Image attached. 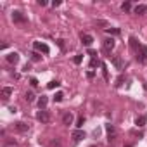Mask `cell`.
<instances>
[{
  "label": "cell",
  "mask_w": 147,
  "mask_h": 147,
  "mask_svg": "<svg viewBox=\"0 0 147 147\" xmlns=\"http://www.w3.org/2000/svg\"><path fill=\"white\" fill-rule=\"evenodd\" d=\"M33 49H35V52H38V54H49V52H50V47H49L47 44H44V42H35V44H33Z\"/></svg>",
  "instance_id": "1"
},
{
  "label": "cell",
  "mask_w": 147,
  "mask_h": 147,
  "mask_svg": "<svg viewBox=\"0 0 147 147\" xmlns=\"http://www.w3.org/2000/svg\"><path fill=\"white\" fill-rule=\"evenodd\" d=\"M135 54H137V61L140 64H147V47L145 45H140L138 52H135Z\"/></svg>",
  "instance_id": "2"
},
{
  "label": "cell",
  "mask_w": 147,
  "mask_h": 147,
  "mask_svg": "<svg viewBox=\"0 0 147 147\" xmlns=\"http://www.w3.org/2000/svg\"><path fill=\"white\" fill-rule=\"evenodd\" d=\"M36 119H38V121H42V123H49V121L52 119V116H50V113H49V111L40 109V111L36 113Z\"/></svg>",
  "instance_id": "3"
},
{
  "label": "cell",
  "mask_w": 147,
  "mask_h": 147,
  "mask_svg": "<svg viewBox=\"0 0 147 147\" xmlns=\"http://www.w3.org/2000/svg\"><path fill=\"white\" fill-rule=\"evenodd\" d=\"M12 21H14V23H17V24H24L26 23V17H24V14L21 12V11H14L12 12Z\"/></svg>",
  "instance_id": "4"
},
{
  "label": "cell",
  "mask_w": 147,
  "mask_h": 147,
  "mask_svg": "<svg viewBox=\"0 0 147 147\" xmlns=\"http://www.w3.org/2000/svg\"><path fill=\"white\" fill-rule=\"evenodd\" d=\"M114 38H106V40H104L102 42V47H104V52H106V54H109L113 49H114Z\"/></svg>",
  "instance_id": "5"
},
{
  "label": "cell",
  "mask_w": 147,
  "mask_h": 147,
  "mask_svg": "<svg viewBox=\"0 0 147 147\" xmlns=\"http://www.w3.org/2000/svg\"><path fill=\"white\" fill-rule=\"evenodd\" d=\"M14 130L19 133H26L30 130V125H26L24 121H17V123H14Z\"/></svg>",
  "instance_id": "6"
},
{
  "label": "cell",
  "mask_w": 147,
  "mask_h": 147,
  "mask_svg": "<svg viewBox=\"0 0 147 147\" xmlns=\"http://www.w3.org/2000/svg\"><path fill=\"white\" fill-rule=\"evenodd\" d=\"M111 62H113V66H114L116 69H119V71H121V69L125 68V61H123V59H121L119 55H114V57L111 59Z\"/></svg>",
  "instance_id": "7"
},
{
  "label": "cell",
  "mask_w": 147,
  "mask_h": 147,
  "mask_svg": "<svg viewBox=\"0 0 147 147\" xmlns=\"http://www.w3.org/2000/svg\"><path fill=\"white\" fill-rule=\"evenodd\" d=\"M81 44L85 45V47H90L94 44V36L88 35V33H81Z\"/></svg>",
  "instance_id": "8"
},
{
  "label": "cell",
  "mask_w": 147,
  "mask_h": 147,
  "mask_svg": "<svg viewBox=\"0 0 147 147\" xmlns=\"http://www.w3.org/2000/svg\"><path fill=\"white\" fill-rule=\"evenodd\" d=\"M5 61L9 62V64H17L19 62V54L17 52H11V54L5 55Z\"/></svg>",
  "instance_id": "9"
},
{
  "label": "cell",
  "mask_w": 147,
  "mask_h": 147,
  "mask_svg": "<svg viewBox=\"0 0 147 147\" xmlns=\"http://www.w3.org/2000/svg\"><path fill=\"white\" fill-rule=\"evenodd\" d=\"M106 132H107V135H109V138H107L109 142L116 138V128L113 127V125H106Z\"/></svg>",
  "instance_id": "10"
},
{
  "label": "cell",
  "mask_w": 147,
  "mask_h": 147,
  "mask_svg": "<svg viewBox=\"0 0 147 147\" xmlns=\"http://www.w3.org/2000/svg\"><path fill=\"white\" fill-rule=\"evenodd\" d=\"M73 119H74V116H73V113H69V111L62 114V123H64V125H68V127L73 123Z\"/></svg>",
  "instance_id": "11"
},
{
  "label": "cell",
  "mask_w": 147,
  "mask_h": 147,
  "mask_svg": "<svg viewBox=\"0 0 147 147\" xmlns=\"http://www.w3.org/2000/svg\"><path fill=\"white\" fill-rule=\"evenodd\" d=\"M71 137H73V140H74V142H80V140L85 138V132H83V130H74Z\"/></svg>",
  "instance_id": "12"
},
{
  "label": "cell",
  "mask_w": 147,
  "mask_h": 147,
  "mask_svg": "<svg viewBox=\"0 0 147 147\" xmlns=\"http://www.w3.org/2000/svg\"><path fill=\"white\" fill-rule=\"evenodd\" d=\"M130 47L133 49V52H138V49H140V44H138V42H137V38L135 36H130Z\"/></svg>",
  "instance_id": "13"
},
{
  "label": "cell",
  "mask_w": 147,
  "mask_h": 147,
  "mask_svg": "<svg viewBox=\"0 0 147 147\" xmlns=\"http://www.w3.org/2000/svg\"><path fill=\"white\" fill-rule=\"evenodd\" d=\"M11 95H12V88H11V87H4V88H2V99L7 100Z\"/></svg>",
  "instance_id": "14"
},
{
  "label": "cell",
  "mask_w": 147,
  "mask_h": 147,
  "mask_svg": "<svg viewBox=\"0 0 147 147\" xmlns=\"http://www.w3.org/2000/svg\"><path fill=\"white\" fill-rule=\"evenodd\" d=\"M145 121H147V114H144V116H137V119H135V125L142 128L144 125H145Z\"/></svg>",
  "instance_id": "15"
},
{
  "label": "cell",
  "mask_w": 147,
  "mask_h": 147,
  "mask_svg": "<svg viewBox=\"0 0 147 147\" xmlns=\"http://www.w3.org/2000/svg\"><path fill=\"white\" fill-rule=\"evenodd\" d=\"M47 104H49V99H47L45 95H42V97L38 99V106H40V109H45V107H47Z\"/></svg>",
  "instance_id": "16"
},
{
  "label": "cell",
  "mask_w": 147,
  "mask_h": 147,
  "mask_svg": "<svg viewBox=\"0 0 147 147\" xmlns=\"http://www.w3.org/2000/svg\"><path fill=\"white\" fill-rule=\"evenodd\" d=\"M145 11H147V5H142V4H138V5L133 9V12H135V14H138V16L145 14Z\"/></svg>",
  "instance_id": "17"
},
{
  "label": "cell",
  "mask_w": 147,
  "mask_h": 147,
  "mask_svg": "<svg viewBox=\"0 0 147 147\" xmlns=\"http://www.w3.org/2000/svg\"><path fill=\"white\" fill-rule=\"evenodd\" d=\"M106 33H107V35H119L121 30H119V28H106Z\"/></svg>",
  "instance_id": "18"
},
{
  "label": "cell",
  "mask_w": 147,
  "mask_h": 147,
  "mask_svg": "<svg viewBox=\"0 0 147 147\" xmlns=\"http://www.w3.org/2000/svg\"><path fill=\"white\" fill-rule=\"evenodd\" d=\"M130 9H132V4H130V2H123V4H121V11H123V12H128Z\"/></svg>",
  "instance_id": "19"
},
{
  "label": "cell",
  "mask_w": 147,
  "mask_h": 147,
  "mask_svg": "<svg viewBox=\"0 0 147 147\" xmlns=\"http://www.w3.org/2000/svg\"><path fill=\"white\" fill-rule=\"evenodd\" d=\"M100 68H102V74H104V80H109V73H107V68H106V64H100Z\"/></svg>",
  "instance_id": "20"
},
{
  "label": "cell",
  "mask_w": 147,
  "mask_h": 147,
  "mask_svg": "<svg viewBox=\"0 0 147 147\" xmlns=\"http://www.w3.org/2000/svg\"><path fill=\"white\" fill-rule=\"evenodd\" d=\"M83 123H85V118H83V116H80V118L76 119V128H78V130H81V127H83Z\"/></svg>",
  "instance_id": "21"
},
{
  "label": "cell",
  "mask_w": 147,
  "mask_h": 147,
  "mask_svg": "<svg viewBox=\"0 0 147 147\" xmlns=\"http://www.w3.org/2000/svg\"><path fill=\"white\" fill-rule=\"evenodd\" d=\"M30 55H31V61H35V62H38L42 59V54H38V52H31Z\"/></svg>",
  "instance_id": "22"
},
{
  "label": "cell",
  "mask_w": 147,
  "mask_h": 147,
  "mask_svg": "<svg viewBox=\"0 0 147 147\" xmlns=\"http://www.w3.org/2000/svg\"><path fill=\"white\" fill-rule=\"evenodd\" d=\"M123 81H125V76H123V74H119V76L116 78V83H114V87H121V85H123Z\"/></svg>",
  "instance_id": "23"
},
{
  "label": "cell",
  "mask_w": 147,
  "mask_h": 147,
  "mask_svg": "<svg viewBox=\"0 0 147 147\" xmlns=\"http://www.w3.org/2000/svg\"><path fill=\"white\" fill-rule=\"evenodd\" d=\"M62 99H64V94H62V92H57V94L54 95V102H61Z\"/></svg>",
  "instance_id": "24"
},
{
  "label": "cell",
  "mask_w": 147,
  "mask_h": 147,
  "mask_svg": "<svg viewBox=\"0 0 147 147\" xmlns=\"http://www.w3.org/2000/svg\"><path fill=\"white\" fill-rule=\"evenodd\" d=\"M24 99H26L28 102H33V100H35V94H33V92H26V95H24Z\"/></svg>",
  "instance_id": "25"
},
{
  "label": "cell",
  "mask_w": 147,
  "mask_h": 147,
  "mask_svg": "<svg viewBox=\"0 0 147 147\" xmlns=\"http://www.w3.org/2000/svg\"><path fill=\"white\" fill-rule=\"evenodd\" d=\"M81 61H83V55H81V54H78V55L73 57V62H74V64H81Z\"/></svg>",
  "instance_id": "26"
},
{
  "label": "cell",
  "mask_w": 147,
  "mask_h": 147,
  "mask_svg": "<svg viewBox=\"0 0 147 147\" xmlns=\"http://www.w3.org/2000/svg\"><path fill=\"white\" fill-rule=\"evenodd\" d=\"M100 64H102V62H100L99 59H92V61H90V68H97V66H100Z\"/></svg>",
  "instance_id": "27"
},
{
  "label": "cell",
  "mask_w": 147,
  "mask_h": 147,
  "mask_svg": "<svg viewBox=\"0 0 147 147\" xmlns=\"http://www.w3.org/2000/svg\"><path fill=\"white\" fill-rule=\"evenodd\" d=\"M59 85H61V83H59V81H57V80H54V81H50V83H49V85H47V87H49V88H50V90H52V88H57V87H59Z\"/></svg>",
  "instance_id": "28"
},
{
  "label": "cell",
  "mask_w": 147,
  "mask_h": 147,
  "mask_svg": "<svg viewBox=\"0 0 147 147\" xmlns=\"http://www.w3.org/2000/svg\"><path fill=\"white\" fill-rule=\"evenodd\" d=\"M5 147H16V140H5Z\"/></svg>",
  "instance_id": "29"
},
{
  "label": "cell",
  "mask_w": 147,
  "mask_h": 147,
  "mask_svg": "<svg viewBox=\"0 0 147 147\" xmlns=\"http://www.w3.org/2000/svg\"><path fill=\"white\" fill-rule=\"evenodd\" d=\"M57 45H59L61 50H64V40H61V38H59V40H57Z\"/></svg>",
  "instance_id": "30"
},
{
  "label": "cell",
  "mask_w": 147,
  "mask_h": 147,
  "mask_svg": "<svg viewBox=\"0 0 147 147\" xmlns=\"http://www.w3.org/2000/svg\"><path fill=\"white\" fill-rule=\"evenodd\" d=\"M50 147H61V142L59 140H52L50 142Z\"/></svg>",
  "instance_id": "31"
},
{
  "label": "cell",
  "mask_w": 147,
  "mask_h": 147,
  "mask_svg": "<svg viewBox=\"0 0 147 147\" xmlns=\"http://www.w3.org/2000/svg\"><path fill=\"white\" fill-rule=\"evenodd\" d=\"M30 83H31V87H38V80H36V78H31Z\"/></svg>",
  "instance_id": "32"
},
{
  "label": "cell",
  "mask_w": 147,
  "mask_h": 147,
  "mask_svg": "<svg viewBox=\"0 0 147 147\" xmlns=\"http://www.w3.org/2000/svg\"><path fill=\"white\" fill-rule=\"evenodd\" d=\"M130 133H132V135H138V137H144V133H142V132H137V130H132Z\"/></svg>",
  "instance_id": "33"
},
{
  "label": "cell",
  "mask_w": 147,
  "mask_h": 147,
  "mask_svg": "<svg viewBox=\"0 0 147 147\" xmlns=\"http://www.w3.org/2000/svg\"><path fill=\"white\" fill-rule=\"evenodd\" d=\"M88 55H92V59H95V55H97V52H95V50H92V49H90V50H88Z\"/></svg>",
  "instance_id": "34"
},
{
  "label": "cell",
  "mask_w": 147,
  "mask_h": 147,
  "mask_svg": "<svg viewBox=\"0 0 147 147\" xmlns=\"http://www.w3.org/2000/svg\"><path fill=\"white\" fill-rule=\"evenodd\" d=\"M61 5V0H54V2H52V7H59Z\"/></svg>",
  "instance_id": "35"
},
{
  "label": "cell",
  "mask_w": 147,
  "mask_h": 147,
  "mask_svg": "<svg viewBox=\"0 0 147 147\" xmlns=\"http://www.w3.org/2000/svg\"><path fill=\"white\" fill-rule=\"evenodd\" d=\"M38 5H42V7H45V5H47V2H45V0H38Z\"/></svg>",
  "instance_id": "36"
},
{
  "label": "cell",
  "mask_w": 147,
  "mask_h": 147,
  "mask_svg": "<svg viewBox=\"0 0 147 147\" xmlns=\"http://www.w3.org/2000/svg\"><path fill=\"white\" fill-rule=\"evenodd\" d=\"M125 147H133V145H130V144H128V145H125Z\"/></svg>",
  "instance_id": "37"
},
{
  "label": "cell",
  "mask_w": 147,
  "mask_h": 147,
  "mask_svg": "<svg viewBox=\"0 0 147 147\" xmlns=\"http://www.w3.org/2000/svg\"><path fill=\"white\" fill-rule=\"evenodd\" d=\"M90 147H97V145H90Z\"/></svg>",
  "instance_id": "38"
}]
</instances>
